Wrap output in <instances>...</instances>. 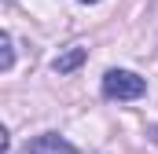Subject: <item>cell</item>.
I'll return each mask as SVG.
<instances>
[{"label": "cell", "mask_w": 158, "mask_h": 154, "mask_svg": "<svg viewBox=\"0 0 158 154\" xmlns=\"http://www.w3.org/2000/svg\"><path fill=\"white\" fill-rule=\"evenodd\" d=\"M103 95L118 99V103L140 99V95H147V81L140 74H132V70H107L103 74Z\"/></svg>", "instance_id": "cell-1"}, {"label": "cell", "mask_w": 158, "mask_h": 154, "mask_svg": "<svg viewBox=\"0 0 158 154\" xmlns=\"http://www.w3.org/2000/svg\"><path fill=\"white\" fill-rule=\"evenodd\" d=\"M22 154H81L66 136H59V132H44V136H33L26 147H22Z\"/></svg>", "instance_id": "cell-2"}, {"label": "cell", "mask_w": 158, "mask_h": 154, "mask_svg": "<svg viewBox=\"0 0 158 154\" xmlns=\"http://www.w3.org/2000/svg\"><path fill=\"white\" fill-rule=\"evenodd\" d=\"M85 59H88V48H66L63 55L52 59V70H55V74H74Z\"/></svg>", "instance_id": "cell-3"}, {"label": "cell", "mask_w": 158, "mask_h": 154, "mask_svg": "<svg viewBox=\"0 0 158 154\" xmlns=\"http://www.w3.org/2000/svg\"><path fill=\"white\" fill-rule=\"evenodd\" d=\"M11 66H15V44H11V33L4 30V33H0V70L7 74Z\"/></svg>", "instance_id": "cell-4"}, {"label": "cell", "mask_w": 158, "mask_h": 154, "mask_svg": "<svg viewBox=\"0 0 158 154\" xmlns=\"http://www.w3.org/2000/svg\"><path fill=\"white\" fill-rule=\"evenodd\" d=\"M81 4H99V0H81Z\"/></svg>", "instance_id": "cell-5"}]
</instances>
